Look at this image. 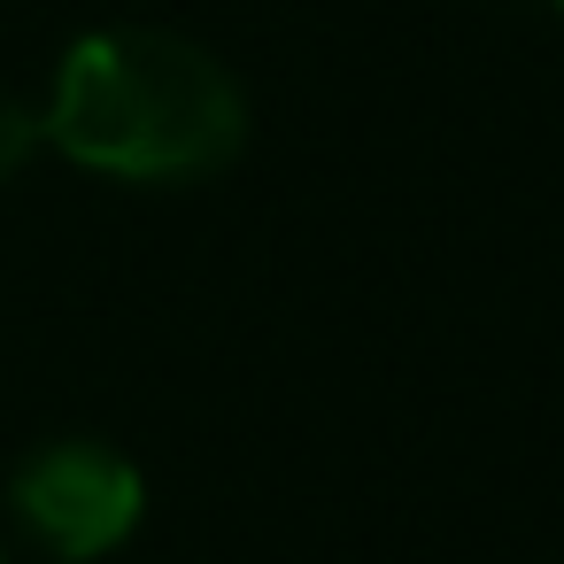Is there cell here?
Instances as JSON below:
<instances>
[{
  "instance_id": "3",
  "label": "cell",
  "mask_w": 564,
  "mask_h": 564,
  "mask_svg": "<svg viewBox=\"0 0 564 564\" xmlns=\"http://www.w3.org/2000/svg\"><path fill=\"white\" fill-rule=\"evenodd\" d=\"M32 155H40V117L17 109V101H0V186H9Z\"/></svg>"
},
{
  "instance_id": "4",
  "label": "cell",
  "mask_w": 564,
  "mask_h": 564,
  "mask_svg": "<svg viewBox=\"0 0 564 564\" xmlns=\"http://www.w3.org/2000/svg\"><path fill=\"white\" fill-rule=\"evenodd\" d=\"M556 9H564V0H556Z\"/></svg>"
},
{
  "instance_id": "1",
  "label": "cell",
  "mask_w": 564,
  "mask_h": 564,
  "mask_svg": "<svg viewBox=\"0 0 564 564\" xmlns=\"http://www.w3.org/2000/svg\"><path fill=\"white\" fill-rule=\"evenodd\" d=\"M40 140L101 178L186 186L217 178L248 148V94L202 40L163 24H117L86 32L63 55Z\"/></svg>"
},
{
  "instance_id": "5",
  "label": "cell",
  "mask_w": 564,
  "mask_h": 564,
  "mask_svg": "<svg viewBox=\"0 0 564 564\" xmlns=\"http://www.w3.org/2000/svg\"><path fill=\"white\" fill-rule=\"evenodd\" d=\"M0 564H9V556H0Z\"/></svg>"
},
{
  "instance_id": "2",
  "label": "cell",
  "mask_w": 564,
  "mask_h": 564,
  "mask_svg": "<svg viewBox=\"0 0 564 564\" xmlns=\"http://www.w3.org/2000/svg\"><path fill=\"white\" fill-rule=\"evenodd\" d=\"M9 510L47 556L94 564L117 541H132V525L148 510V479L109 441H47L9 471Z\"/></svg>"
}]
</instances>
